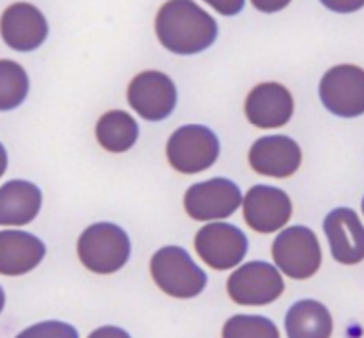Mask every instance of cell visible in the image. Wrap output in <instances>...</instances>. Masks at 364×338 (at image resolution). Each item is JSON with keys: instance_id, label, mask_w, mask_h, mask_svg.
Masks as SVG:
<instances>
[{"instance_id": "cell-19", "label": "cell", "mask_w": 364, "mask_h": 338, "mask_svg": "<svg viewBox=\"0 0 364 338\" xmlns=\"http://www.w3.org/2000/svg\"><path fill=\"white\" fill-rule=\"evenodd\" d=\"M95 135L99 144L106 151L124 153L135 146L139 138V124L129 113L115 109L100 116Z\"/></svg>"}, {"instance_id": "cell-18", "label": "cell", "mask_w": 364, "mask_h": 338, "mask_svg": "<svg viewBox=\"0 0 364 338\" xmlns=\"http://www.w3.org/2000/svg\"><path fill=\"white\" fill-rule=\"evenodd\" d=\"M288 338H330L333 320L326 305L317 300H299L286 315Z\"/></svg>"}, {"instance_id": "cell-21", "label": "cell", "mask_w": 364, "mask_h": 338, "mask_svg": "<svg viewBox=\"0 0 364 338\" xmlns=\"http://www.w3.org/2000/svg\"><path fill=\"white\" fill-rule=\"evenodd\" d=\"M223 338H281L277 326L259 315H235L224 324Z\"/></svg>"}, {"instance_id": "cell-25", "label": "cell", "mask_w": 364, "mask_h": 338, "mask_svg": "<svg viewBox=\"0 0 364 338\" xmlns=\"http://www.w3.org/2000/svg\"><path fill=\"white\" fill-rule=\"evenodd\" d=\"M6 168H8V153H6L4 146L0 144V177L6 173Z\"/></svg>"}, {"instance_id": "cell-3", "label": "cell", "mask_w": 364, "mask_h": 338, "mask_svg": "<svg viewBox=\"0 0 364 338\" xmlns=\"http://www.w3.org/2000/svg\"><path fill=\"white\" fill-rule=\"evenodd\" d=\"M151 276L159 289L175 298H193L206 288V273L195 264L186 249L166 246L151 258Z\"/></svg>"}, {"instance_id": "cell-26", "label": "cell", "mask_w": 364, "mask_h": 338, "mask_svg": "<svg viewBox=\"0 0 364 338\" xmlns=\"http://www.w3.org/2000/svg\"><path fill=\"white\" fill-rule=\"evenodd\" d=\"M4 304H6V295H4V289L0 288V313L4 310Z\"/></svg>"}, {"instance_id": "cell-22", "label": "cell", "mask_w": 364, "mask_h": 338, "mask_svg": "<svg viewBox=\"0 0 364 338\" xmlns=\"http://www.w3.org/2000/svg\"><path fill=\"white\" fill-rule=\"evenodd\" d=\"M15 338H79V331L66 322L48 320L28 327Z\"/></svg>"}, {"instance_id": "cell-4", "label": "cell", "mask_w": 364, "mask_h": 338, "mask_svg": "<svg viewBox=\"0 0 364 338\" xmlns=\"http://www.w3.org/2000/svg\"><path fill=\"white\" fill-rule=\"evenodd\" d=\"M219 138L206 126L190 124L178 128L170 136L166 155L178 173L193 175L211 168L219 158Z\"/></svg>"}, {"instance_id": "cell-27", "label": "cell", "mask_w": 364, "mask_h": 338, "mask_svg": "<svg viewBox=\"0 0 364 338\" xmlns=\"http://www.w3.org/2000/svg\"><path fill=\"white\" fill-rule=\"evenodd\" d=\"M363 213H364V198H363Z\"/></svg>"}, {"instance_id": "cell-9", "label": "cell", "mask_w": 364, "mask_h": 338, "mask_svg": "<svg viewBox=\"0 0 364 338\" xmlns=\"http://www.w3.org/2000/svg\"><path fill=\"white\" fill-rule=\"evenodd\" d=\"M195 249L208 266L223 271L242 262L248 253V239L237 226L211 222L199 229L195 236Z\"/></svg>"}, {"instance_id": "cell-17", "label": "cell", "mask_w": 364, "mask_h": 338, "mask_svg": "<svg viewBox=\"0 0 364 338\" xmlns=\"http://www.w3.org/2000/svg\"><path fill=\"white\" fill-rule=\"evenodd\" d=\"M42 206V193L28 180H9L0 187V226H24Z\"/></svg>"}, {"instance_id": "cell-13", "label": "cell", "mask_w": 364, "mask_h": 338, "mask_svg": "<svg viewBox=\"0 0 364 338\" xmlns=\"http://www.w3.org/2000/svg\"><path fill=\"white\" fill-rule=\"evenodd\" d=\"M324 233L330 242L331 256L344 266L364 260V226L350 207H337L324 219Z\"/></svg>"}, {"instance_id": "cell-24", "label": "cell", "mask_w": 364, "mask_h": 338, "mask_svg": "<svg viewBox=\"0 0 364 338\" xmlns=\"http://www.w3.org/2000/svg\"><path fill=\"white\" fill-rule=\"evenodd\" d=\"M215 9H219L220 13H226V15H233V11H240L242 9V2H210Z\"/></svg>"}, {"instance_id": "cell-6", "label": "cell", "mask_w": 364, "mask_h": 338, "mask_svg": "<svg viewBox=\"0 0 364 338\" xmlns=\"http://www.w3.org/2000/svg\"><path fill=\"white\" fill-rule=\"evenodd\" d=\"M318 95L333 115L343 119L364 115V70L352 64L331 67L321 80Z\"/></svg>"}, {"instance_id": "cell-14", "label": "cell", "mask_w": 364, "mask_h": 338, "mask_svg": "<svg viewBox=\"0 0 364 338\" xmlns=\"http://www.w3.org/2000/svg\"><path fill=\"white\" fill-rule=\"evenodd\" d=\"M48 21L38 8L31 4H13L2 13L0 35L15 51H33L48 38Z\"/></svg>"}, {"instance_id": "cell-5", "label": "cell", "mask_w": 364, "mask_h": 338, "mask_svg": "<svg viewBox=\"0 0 364 338\" xmlns=\"http://www.w3.org/2000/svg\"><path fill=\"white\" fill-rule=\"evenodd\" d=\"M272 255L277 268L295 280H306L321 268V244L311 229L304 226L288 227L273 240Z\"/></svg>"}, {"instance_id": "cell-15", "label": "cell", "mask_w": 364, "mask_h": 338, "mask_svg": "<svg viewBox=\"0 0 364 338\" xmlns=\"http://www.w3.org/2000/svg\"><path fill=\"white\" fill-rule=\"evenodd\" d=\"M245 111L253 126L261 129L281 128L294 115V99L284 86L264 82L253 87L246 99Z\"/></svg>"}, {"instance_id": "cell-12", "label": "cell", "mask_w": 364, "mask_h": 338, "mask_svg": "<svg viewBox=\"0 0 364 338\" xmlns=\"http://www.w3.org/2000/svg\"><path fill=\"white\" fill-rule=\"evenodd\" d=\"M248 158L255 173L272 178H288L301 168L302 153L290 136L268 135L253 142Z\"/></svg>"}, {"instance_id": "cell-23", "label": "cell", "mask_w": 364, "mask_h": 338, "mask_svg": "<svg viewBox=\"0 0 364 338\" xmlns=\"http://www.w3.org/2000/svg\"><path fill=\"white\" fill-rule=\"evenodd\" d=\"M87 338H132L124 329L115 326H104L95 329Z\"/></svg>"}, {"instance_id": "cell-16", "label": "cell", "mask_w": 364, "mask_h": 338, "mask_svg": "<svg viewBox=\"0 0 364 338\" xmlns=\"http://www.w3.org/2000/svg\"><path fill=\"white\" fill-rule=\"evenodd\" d=\"M44 255V242L31 233L0 231V275H26L41 264Z\"/></svg>"}, {"instance_id": "cell-11", "label": "cell", "mask_w": 364, "mask_h": 338, "mask_svg": "<svg viewBox=\"0 0 364 338\" xmlns=\"http://www.w3.org/2000/svg\"><path fill=\"white\" fill-rule=\"evenodd\" d=\"M245 220L253 231L275 233L291 217V200L286 191L273 186H253L242 200Z\"/></svg>"}, {"instance_id": "cell-10", "label": "cell", "mask_w": 364, "mask_h": 338, "mask_svg": "<svg viewBox=\"0 0 364 338\" xmlns=\"http://www.w3.org/2000/svg\"><path fill=\"white\" fill-rule=\"evenodd\" d=\"M128 102L144 120L159 122L173 113L177 106V87L168 75L144 71L129 84Z\"/></svg>"}, {"instance_id": "cell-8", "label": "cell", "mask_w": 364, "mask_h": 338, "mask_svg": "<svg viewBox=\"0 0 364 338\" xmlns=\"http://www.w3.org/2000/svg\"><path fill=\"white\" fill-rule=\"evenodd\" d=\"M242 204V193L235 182L228 178H210L193 184L184 195V207L193 220L210 222L232 217Z\"/></svg>"}, {"instance_id": "cell-2", "label": "cell", "mask_w": 364, "mask_h": 338, "mask_svg": "<svg viewBox=\"0 0 364 338\" xmlns=\"http://www.w3.org/2000/svg\"><path fill=\"white\" fill-rule=\"evenodd\" d=\"M79 258L90 271L112 275L126 266L132 253L128 233L112 222H97L79 239Z\"/></svg>"}, {"instance_id": "cell-20", "label": "cell", "mask_w": 364, "mask_h": 338, "mask_svg": "<svg viewBox=\"0 0 364 338\" xmlns=\"http://www.w3.org/2000/svg\"><path fill=\"white\" fill-rule=\"evenodd\" d=\"M28 91L29 79L24 67L13 60H0V111L21 106Z\"/></svg>"}, {"instance_id": "cell-7", "label": "cell", "mask_w": 364, "mask_h": 338, "mask_svg": "<svg viewBox=\"0 0 364 338\" xmlns=\"http://www.w3.org/2000/svg\"><path fill=\"white\" fill-rule=\"evenodd\" d=\"M284 291V280L275 266L253 260L228 278V295L240 305H266Z\"/></svg>"}, {"instance_id": "cell-1", "label": "cell", "mask_w": 364, "mask_h": 338, "mask_svg": "<svg viewBox=\"0 0 364 338\" xmlns=\"http://www.w3.org/2000/svg\"><path fill=\"white\" fill-rule=\"evenodd\" d=\"M155 31L166 50L177 55H197L215 42V18L195 2H168L159 9Z\"/></svg>"}]
</instances>
